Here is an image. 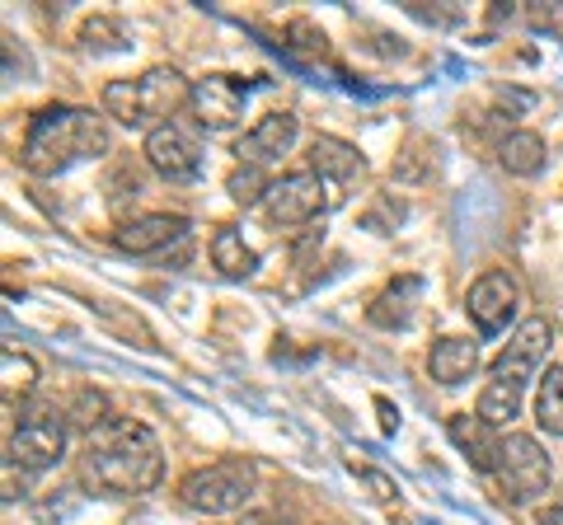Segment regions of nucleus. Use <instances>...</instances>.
Listing matches in <instances>:
<instances>
[{
	"mask_svg": "<svg viewBox=\"0 0 563 525\" xmlns=\"http://www.w3.org/2000/svg\"><path fill=\"white\" fill-rule=\"evenodd\" d=\"M66 413H57V404H33L20 409V423L5 436V465L24 469V474H43V469H57L66 460Z\"/></svg>",
	"mask_w": 563,
	"mask_h": 525,
	"instance_id": "20e7f679",
	"label": "nucleus"
},
{
	"mask_svg": "<svg viewBox=\"0 0 563 525\" xmlns=\"http://www.w3.org/2000/svg\"><path fill=\"white\" fill-rule=\"evenodd\" d=\"M146 165L169 183H192L202 174V146L192 142V132L179 122H165L146 136Z\"/></svg>",
	"mask_w": 563,
	"mask_h": 525,
	"instance_id": "1a4fd4ad",
	"label": "nucleus"
},
{
	"mask_svg": "<svg viewBox=\"0 0 563 525\" xmlns=\"http://www.w3.org/2000/svg\"><path fill=\"white\" fill-rule=\"evenodd\" d=\"M66 423H76L85 436L99 432L103 423H109V417H103V394L80 390V394H76V404H70V413H66Z\"/></svg>",
	"mask_w": 563,
	"mask_h": 525,
	"instance_id": "b1692460",
	"label": "nucleus"
},
{
	"mask_svg": "<svg viewBox=\"0 0 563 525\" xmlns=\"http://www.w3.org/2000/svg\"><path fill=\"white\" fill-rule=\"evenodd\" d=\"M526 20H531V29L559 33L563 38V0H550V5H526Z\"/></svg>",
	"mask_w": 563,
	"mask_h": 525,
	"instance_id": "393cba45",
	"label": "nucleus"
},
{
	"mask_svg": "<svg viewBox=\"0 0 563 525\" xmlns=\"http://www.w3.org/2000/svg\"><path fill=\"white\" fill-rule=\"evenodd\" d=\"M357 474H362L366 483H372V488H376V498H380V502H390V498L399 493V488H395L390 479H385V474H376V469H357Z\"/></svg>",
	"mask_w": 563,
	"mask_h": 525,
	"instance_id": "a878e982",
	"label": "nucleus"
},
{
	"mask_svg": "<svg viewBox=\"0 0 563 525\" xmlns=\"http://www.w3.org/2000/svg\"><path fill=\"white\" fill-rule=\"evenodd\" d=\"M536 423L550 432V436H563V366H550V371H544V380H540Z\"/></svg>",
	"mask_w": 563,
	"mask_h": 525,
	"instance_id": "412c9836",
	"label": "nucleus"
},
{
	"mask_svg": "<svg viewBox=\"0 0 563 525\" xmlns=\"http://www.w3.org/2000/svg\"><path fill=\"white\" fill-rule=\"evenodd\" d=\"M498 165L517 179H531V174L544 169V136L536 132H507L503 146H498Z\"/></svg>",
	"mask_w": 563,
	"mask_h": 525,
	"instance_id": "6ab92c4d",
	"label": "nucleus"
},
{
	"mask_svg": "<svg viewBox=\"0 0 563 525\" xmlns=\"http://www.w3.org/2000/svg\"><path fill=\"white\" fill-rule=\"evenodd\" d=\"M296 136H301V118H296V113H287V109L263 113L254 127L240 136L235 155L244 165H273V160H282V155L296 146Z\"/></svg>",
	"mask_w": 563,
	"mask_h": 525,
	"instance_id": "f8f14e48",
	"label": "nucleus"
},
{
	"mask_svg": "<svg viewBox=\"0 0 563 525\" xmlns=\"http://www.w3.org/2000/svg\"><path fill=\"white\" fill-rule=\"evenodd\" d=\"M192 103V85L174 71V66H151L136 80H113L103 85V113L118 118L132 132H155L174 122V113Z\"/></svg>",
	"mask_w": 563,
	"mask_h": 525,
	"instance_id": "7ed1b4c3",
	"label": "nucleus"
},
{
	"mask_svg": "<svg viewBox=\"0 0 563 525\" xmlns=\"http://www.w3.org/2000/svg\"><path fill=\"white\" fill-rule=\"evenodd\" d=\"M540 525H563V506H544V512H540Z\"/></svg>",
	"mask_w": 563,
	"mask_h": 525,
	"instance_id": "cd10ccee",
	"label": "nucleus"
},
{
	"mask_svg": "<svg viewBox=\"0 0 563 525\" xmlns=\"http://www.w3.org/2000/svg\"><path fill=\"white\" fill-rule=\"evenodd\" d=\"M474 413H479L488 427H507L521 413V390H517V384H507V380L488 376V384L479 390V409H474Z\"/></svg>",
	"mask_w": 563,
	"mask_h": 525,
	"instance_id": "aec40b11",
	"label": "nucleus"
},
{
	"mask_svg": "<svg viewBox=\"0 0 563 525\" xmlns=\"http://www.w3.org/2000/svg\"><path fill=\"white\" fill-rule=\"evenodd\" d=\"M428 371L437 384H465L479 371V347L470 338H437L428 353Z\"/></svg>",
	"mask_w": 563,
	"mask_h": 525,
	"instance_id": "dca6fc26",
	"label": "nucleus"
},
{
	"mask_svg": "<svg viewBox=\"0 0 563 525\" xmlns=\"http://www.w3.org/2000/svg\"><path fill=\"white\" fill-rule=\"evenodd\" d=\"M268 188H273V179H268V169H263V165H240L231 179H225V192H231L235 202H244V206L263 202V198H268Z\"/></svg>",
	"mask_w": 563,
	"mask_h": 525,
	"instance_id": "5701e85b",
	"label": "nucleus"
},
{
	"mask_svg": "<svg viewBox=\"0 0 563 525\" xmlns=\"http://www.w3.org/2000/svg\"><path fill=\"white\" fill-rule=\"evenodd\" d=\"M80 479L103 498H136L151 493L165 479V455L161 442L146 423L132 417H109L99 432L85 436L80 450Z\"/></svg>",
	"mask_w": 563,
	"mask_h": 525,
	"instance_id": "f257e3e1",
	"label": "nucleus"
},
{
	"mask_svg": "<svg viewBox=\"0 0 563 525\" xmlns=\"http://www.w3.org/2000/svg\"><path fill=\"white\" fill-rule=\"evenodd\" d=\"M422 295V282L418 277H399L395 287H385L376 295V305H372V324L376 328H404L413 320V301Z\"/></svg>",
	"mask_w": 563,
	"mask_h": 525,
	"instance_id": "a211bd4d",
	"label": "nucleus"
},
{
	"mask_svg": "<svg viewBox=\"0 0 563 525\" xmlns=\"http://www.w3.org/2000/svg\"><path fill=\"white\" fill-rule=\"evenodd\" d=\"M0 371H5V404L33 394V384H38V366H33V357L14 353V347H5V353H0Z\"/></svg>",
	"mask_w": 563,
	"mask_h": 525,
	"instance_id": "4be33fe9",
	"label": "nucleus"
},
{
	"mask_svg": "<svg viewBox=\"0 0 563 525\" xmlns=\"http://www.w3.org/2000/svg\"><path fill=\"white\" fill-rule=\"evenodd\" d=\"M493 479H498V493L507 502L521 506V502H531V498H540L544 488H550V455H544V446L536 442V436L507 432Z\"/></svg>",
	"mask_w": 563,
	"mask_h": 525,
	"instance_id": "0eeeda50",
	"label": "nucleus"
},
{
	"mask_svg": "<svg viewBox=\"0 0 563 525\" xmlns=\"http://www.w3.org/2000/svg\"><path fill=\"white\" fill-rule=\"evenodd\" d=\"M310 169L320 174L324 183H333V188H343V183H352L357 174L366 169L362 165V155H357V146H347V142H339V136H314L310 142Z\"/></svg>",
	"mask_w": 563,
	"mask_h": 525,
	"instance_id": "2eb2a0df",
	"label": "nucleus"
},
{
	"mask_svg": "<svg viewBox=\"0 0 563 525\" xmlns=\"http://www.w3.org/2000/svg\"><path fill=\"white\" fill-rule=\"evenodd\" d=\"M244 99H250V80L240 76H207L192 85V118H198V127L207 132H225L235 127L240 113H244Z\"/></svg>",
	"mask_w": 563,
	"mask_h": 525,
	"instance_id": "9b49d317",
	"label": "nucleus"
},
{
	"mask_svg": "<svg viewBox=\"0 0 563 525\" xmlns=\"http://www.w3.org/2000/svg\"><path fill=\"white\" fill-rule=\"evenodd\" d=\"M376 409H380V427L399 432V409H390V399H376Z\"/></svg>",
	"mask_w": 563,
	"mask_h": 525,
	"instance_id": "bb28decb",
	"label": "nucleus"
},
{
	"mask_svg": "<svg viewBox=\"0 0 563 525\" xmlns=\"http://www.w3.org/2000/svg\"><path fill=\"white\" fill-rule=\"evenodd\" d=\"M254 498V465L250 460H217L202 465L179 483V502L202 516H231Z\"/></svg>",
	"mask_w": 563,
	"mask_h": 525,
	"instance_id": "39448f33",
	"label": "nucleus"
},
{
	"mask_svg": "<svg viewBox=\"0 0 563 525\" xmlns=\"http://www.w3.org/2000/svg\"><path fill=\"white\" fill-rule=\"evenodd\" d=\"M211 268H217L221 277H231V282H244V277L258 272V249H250L240 231L221 225V231L211 235Z\"/></svg>",
	"mask_w": 563,
	"mask_h": 525,
	"instance_id": "f3484780",
	"label": "nucleus"
},
{
	"mask_svg": "<svg viewBox=\"0 0 563 525\" xmlns=\"http://www.w3.org/2000/svg\"><path fill=\"white\" fill-rule=\"evenodd\" d=\"M109 150V132H103V118H95L90 109H43L38 118L29 122L24 146H20V165L29 174H66L70 165L95 160V155Z\"/></svg>",
	"mask_w": 563,
	"mask_h": 525,
	"instance_id": "f03ea898",
	"label": "nucleus"
},
{
	"mask_svg": "<svg viewBox=\"0 0 563 525\" xmlns=\"http://www.w3.org/2000/svg\"><path fill=\"white\" fill-rule=\"evenodd\" d=\"M550 347H554V334H550V324L540 320V314H531V320H521L517 324V334L512 343L498 353V361H493V380H507V384H517V390H526L536 376H540V366L544 357H550Z\"/></svg>",
	"mask_w": 563,
	"mask_h": 525,
	"instance_id": "6e6552de",
	"label": "nucleus"
},
{
	"mask_svg": "<svg viewBox=\"0 0 563 525\" xmlns=\"http://www.w3.org/2000/svg\"><path fill=\"white\" fill-rule=\"evenodd\" d=\"M517 301H521V291H517V282L507 272H484L479 282L470 287V295H465V310H470V320H474V328H479L484 338H498L507 324L517 320Z\"/></svg>",
	"mask_w": 563,
	"mask_h": 525,
	"instance_id": "9d476101",
	"label": "nucleus"
},
{
	"mask_svg": "<svg viewBox=\"0 0 563 525\" xmlns=\"http://www.w3.org/2000/svg\"><path fill=\"white\" fill-rule=\"evenodd\" d=\"M188 239V221L184 216H169V212H155V216H136L128 225L113 231V244L132 258H146V254H165L169 244Z\"/></svg>",
	"mask_w": 563,
	"mask_h": 525,
	"instance_id": "ddd939ff",
	"label": "nucleus"
},
{
	"mask_svg": "<svg viewBox=\"0 0 563 525\" xmlns=\"http://www.w3.org/2000/svg\"><path fill=\"white\" fill-rule=\"evenodd\" d=\"M339 202V188L324 183L314 169H296V174H282V179H273L268 198H263V212H268L273 225H310L320 221L329 206Z\"/></svg>",
	"mask_w": 563,
	"mask_h": 525,
	"instance_id": "423d86ee",
	"label": "nucleus"
},
{
	"mask_svg": "<svg viewBox=\"0 0 563 525\" xmlns=\"http://www.w3.org/2000/svg\"><path fill=\"white\" fill-rule=\"evenodd\" d=\"M446 432H451V442H455V450L465 455V460L479 469V474H493L498 469V455H503V436H498V427H488L479 413H455L451 423H446Z\"/></svg>",
	"mask_w": 563,
	"mask_h": 525,
	"instance_id": "4468645a",
	"label": "nucleus"
}]
</instances>
